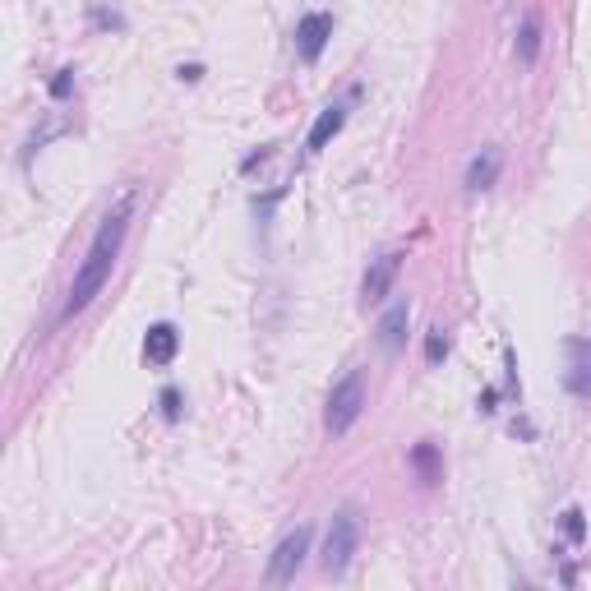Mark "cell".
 <instances>
[{
	"label": "cell",
	"mask_w": 591,
	"mask_h": 591,
	"mask_svg": "<svg viewBox=\"0 0 591 591\" xmlns=\"http://www.w3.org/2000/svg\"><path fill=\"white\" fill-rule=\"evenodd\" d=\"M130 213H134V194H121L116 208L102 218V227H97L93 245H88V254H84V264L74 268V282H70V291H65L61 324H70L74 314H84L88 305L97 301V291L111 282V268H116V259H121L125 236H130Z\"/></svg>",
	"instance_id": "1"
},
{
	"label": "cell",
	"mask_w": 591,
	"mask_h": 591,
	"mask_svg": "<svg viewBox=\"0 0 591 591\" xmlns=\"http://www.w3.org/2000/svg\"><path fill=\"white\" fill-rule=\"evenodd\" d=\"M176 74H181L185 84H199V79H204V65H181Z\"/></svg>",
	"instance_id": "18"
},
{
	"label": "cell",
	"mask_w": 591,
	"mask_h": 591,
	"mask_svg": "<svg viewBox=\"0 0 591 591\" xmlns=\"http://www.w3.org/2000/svg\"><path fill=\"white\" fill-rule=\"evenodd\" d=\"M162 416H167V421H181V393H176V388L162 393Z\"/></svg>",
	"instance_id": "17"
},
{
	"label": "cell",
	"mask_w": 591,
	"mask_h": 591,
	"mask_svg": "<svg viewBox=\"0 0 591 591\" xmlns=\"http://www.w3.org/2000/svg\"><path fill=\"white\" fill-rule=\"evenodd\" d=\"M536 56H541V19L527 14L522 28H518V61L522 65H536Z\"/></svg>",
	"instance_id": "13"
},
{
	"label": "cell",
	"mask_w": 591,
	"mask_h": 591,
	"mask_svg": "<svg viewBox=\"0 0 591 591\" xmlns=\"http://www.w3.org/2000/svg\"><path fill=\"white\" fill-rule=\"evenodd\" d=\"M351 97H356V88H351ZM351 97H342V102H328V107L319 111V121H314L310 139H305V148H310V153H324V148L342 134V125H347V102H351Z\"/></svg>",
	"instance_id": "8"
},
{
	"label": "cell",
	"mask_w": 591,
	"mask_h": 591,
	"mask_svg": "<svg viewBox=\"0 0 591 591\" xmlns=\"http://www.w3.org/2000/svg\"><path fill=\"white\" fill-rule=\"evenodd\" d=\"M499 167H504V157H499V148H481V153L467 162V190L471 194H481V190H490V185L499 181Z\"/></svg>",
	"instance_id": "10"
},
{
	"label": "cell",
	"mask_w": 591,
	"mask_h": 591,
	"mask_svg": "<svg viewBox=\"0 0 591 591\" xmlns=\"http://www.w3.org/2000/svg\"><path fill=\"white\" fill-rule=\"evenodd\" d=\"M411 467L421 471V481H425V485H435L439 476H444V458H439V448L430 444V439L411 448Z\"/></svg>",
	"instance_id": "12"
},
{
	"label": "cell",
	"mask_w": 591,
	"mask_h": 591,
	"mask_svg": "<svg viewBox=\"0 0 591 591\" xmlns=\"http://www.w3.org/2000/svg\"><path fill=\"white\" fill-rule=\"evenodd\" d=\"M407 319H411V305L407 301H393L384 310V319H379V342H384L388 351L407 347Z\"/></svg>",
	"instance_id": "11"
},
{
	"label": "cell",
	"mask_w": 591,
	"mask_h": 591,
	"mask_svg": "<svg viewBox=\"0 0 591 591\" xmlns=\"http://www.w3.org/2000/svg\"><path fill=\"white\" fill-rule=\"evenodd\" d=\"M402 259H407L402 250H384L379 259H370V268H365V278H361V305H379L393 291V282L402 273Z\"/></svg>",
	"instance_id": "5"
},
{
	"label": "cell",
	"mask_w": 591,
	"mask_h": 591,
	"mask_svg": "<svg viewBox=\"0 0 591 591\" xmlns=\"http://www.w3.org/2000/svg\"><path fill=\"white\" fill-rule=\"evenodd\" d=\"M564 388L573 398L591 402V338H568L564 342Z\"/></svg>",
	"instance_id": "6"
},
{
	"label": "cell",
	"mask_w": 591,
	"mask_h": 591,
	"mask_svg": "<svg viewBox=\"0 0 591 591\" xmlns=\"http://www.w3.org/2000/svg\"><path fill=\"white\" fill-rule=\"evenodd\" d=\"M328 37H333V14H305L301 24H296V56L301 61H319Z\"/></svg>",
	"instance_id": "7"
},
{
	"label": "cell",
	"mask_w": 591,
	"mask_h": 591,
	"mask_svg": "<svg viewBox=\"0 0 591 591\" xmlns=\"http://www.w3.org/2000/svg\"><path fill=\"white\" fill-rule=\"evenodd\" d=\"M564 536L573 545H582V536H587V522H582V508H564Z\"/></svg>",
	"instance_id": "15"
},
{
	"label": "cell",
	"mask_w": 591,
	"mask_h": 591,
	"mask_svg": "<svg viewBox=\"0 0 591 591\" xmlns=\"http://www.w3.org/2000/svg\"><path fill=\"white\" fill-rule=\"evenodd\" d=\"M444 356H448V333L444 328H430V338H425V361L439 365Z\"/></svg>",
	"instance_id": "14"
},
{
	"label": "cell",
	"mask_w": 591,
	"mask_h": 591,
	"mask_svg": "<svg viewBox=\"0 0 591 591\" xmlns=\"http://www.w3.org/2000/svg\"><path fill=\"white\" fill-rule=\"evenodd\" d=\"M305 555H310V527L287 531L278 541V550H273V559H268V582H291L301 573Z\"/></svg>",
	"instance_id": "4"
},
{
	"label": "cell",
	"mask_w": 591,
	"mask_h": 591,
	"mask_svg": "<svg viewBox=\"0 0 591 591\" xmlns=\"http://www.w3.org/2000/svg\"><path fill=\"white\" fill-rule=\"evenodd\" d=\"M361 550V518L351 513V508H338L333 513V522H328V536H324V573H333V578H342L351 568V555Z\"/></svg>",
	"instance_id": "3"
},
{
	"label": "cell",
	"mask_w": 591,
	"mask_h": 591,
	"mask_svg": "<svg viewBox=\"0 0 591 591\" xmlns=\"http://www.w3.org/2000/svg\"><path fill=\"white\" fill-rule=\"evenodd\" d=\"M74 93V70H61L56 79H51V97L61 102V97H70Z\"/></svg>",
	"instance_id": "16"
},
{
	"label": "cell",
	"mask_w": 591,
	"mask_h": 591,
	"mask_svg": "<svg viewBox=\"0 0 591 591\" xmlns=\"http://www.w3.org/2000/svg\"><path fill=\"white\" fill-rule=\"evenodd\" d=\"M176 351H181V333H176V324H153L144 333V361L148 365H171L176 361Z\"/></svg>",
	"instance_id": "9"
},
{
	"label": "cell",
	"mask_w": 591,
	"mask_h": 591,
	"mask_svg": "<svg viewBox=\"0 0 591 591\" xmlns=\"http://www.w3.org/2000/svg\"><path fill=\"white\" fill-rule=\"evenodd\" d=\"M361 411H365V374L361 370H347L338 384H333V393H328V411H324L328 435L342 439L351 425L361 421Z\"/></svg>",
	"instance_id": "2"
}]
</instances>
